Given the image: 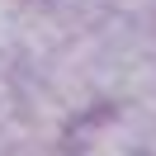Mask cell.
<instances>
[{"mask_svg":"<svg viewBox=\"0 0 156 156\" xmlns=\"http://www.w3.org/2000/svg\"><path fill=\"white\" fill-rule=\"evenodd\" d=\"M62 156H151L137 104H95L62 133Z\"/></svg>","mask_w":156,"mask_h":156,"instance_id":"cell-1","label":"cell"},{"mask_svg":"<svg viewBox=\"0 0 156 156\" xmlns=\"http://www.w3.org/2000/svg\"><path fill=\"white\" fill-rule=\"evenodd\" d=\"M29 0H0V43H14V29H19Z\"/></svg>","mask_w":156,"mask_h":156,"instance_id":"cell-2","label":"cell"}]
</instances>
